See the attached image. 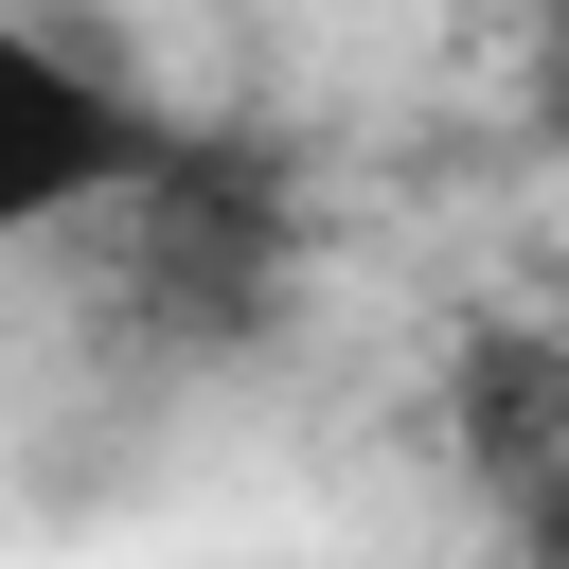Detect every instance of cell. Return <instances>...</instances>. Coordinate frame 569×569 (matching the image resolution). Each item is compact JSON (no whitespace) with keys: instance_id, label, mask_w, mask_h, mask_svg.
<instances>
[{"instance_id":"1","label":"cell","mask_w":569,"mask_h":569,"mask_svg":"<svg viewBox=\"0 0 569 569\" xmlns=\"http://www.w3.org/2000/svg\"><path fill=\"white\" fill-rule=\"evenodd\" d=\"M89 249H107V338H142V356H231V338L284 302L302 196H284V160L178 124V142L89 213Z\"/></svg>"},{"instance_id":"2","label":"cell","mask_w":569,"mask_h":569,"mask_svg":"<svg viewBox=\"0 0 569 569\" xmlns=\"http://www.w3.org/2000/svg\"><path fill=\"white\" fill-rule=\"evenodd\" d=\"M160 142H178V107L142 71H107L71 18L0 0V249H71Z\"/></svg>"},{"instance_id":"3","label":"cell","mask_w":569,"mask_h":569,"mask_svg":"<svg viewBox=\"0 0 569 569\" xmlns=\"http://www.w3.org/2000/svg\"><path fill=\"white\" fill-rule=\"evenodd\" d=\"M445 427H462L480 498L533 480V462H569V338H551V320H480L462 373H445Z\"/></svg>"},{"instance_id":"4","label":"cell","mask_w":569,"mask_h":569,"mask_svg":"<svg viewBox=\"0 0 569 569\" xmlns=\"http://www.w3.org/2000/svg\"><path fill=\"white\" fill-rule=\"evenodd\" d=\"M498 569H569V462L498 480Z\"/></svg>"}]
</instances>
